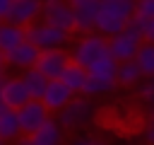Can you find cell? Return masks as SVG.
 <instances>
[{"instance_id":"1","label":"cell","mask_w":154,"mask_h":145,"mask_svg":"<svg viewBox=\"0 0 154 145\" xmlns=\"http://www.w3.org/2000/svg\"><path fill=\"white\" fill-rule=\"evenodd\" d=\"M132 14H135V2L132 0H103V2H99V10H96L94 31L103 39H111V36L120 34L128 27Z\"/></svg>"},{"instance_id":"2","label":"cell","mask_w":154,"mask_h":145,"mask_svg":"<svg viewBox=\"0 0 154 145\" xmlns=\"http://www.w3.org/2000/svg\"><path fill=\"white\" fill-rule=\"evenodd\" d=\"M70 36L67 31H60L55 27H48L43 22H34L31 27L24 29V41L31 44L38 53L41 51H65V46L70 44Z\"/></svg>"},{"instance_id":"3","label":"cell","mask_w":154,"mask_h":145,"mask_svg":"<svg viewBox=\"0 0 154 145\" xmlns=\"http://www.w3.org/2000/svg\"><path fill=\"white\" fill-rule=\"evenodd\" d=\"M106 41H108V56L116 63H128V60L135 58V53H137V48L142 44V29H140V24L135 19H130L128 27L120 34H116V36H111Z\"/></svg>"},{"instance_id":"4","label":"cell","mask_w":154,"mask_h":145,"mask_svg":"<svg viewBox=\"0 0 154 145\" xmlns=\"http://www.w3.org/2000/svg\"><path fill=\"white\" fill-rule=\"evenodd\" d=\"M67 56H70V63H75V65H79V68L87 70L91 63H96V60H101V58L108 56V41L103 36H99L96 31L94 34H87V36H82L70 48Z\"/></svg>"},{"instance_id":"5","label":"cell","mask_w":154,"mask_h":145,"mask_svg":"<svg viewBox=\"0 0 154 145\" xmlns=\"http://www.w3.org/2000/svg\"><path fill=\"white\" fill-rule=\"evenodd\" d=\"M55 121L63 130H79L94 121V104L87 97H72V102L58 111Z\"/></svg>"},{"instance_id":"6","label":"cell","mask_w":154,"mask_h":145,"mask_svg":"<svg viewBox=\"0 0 154 145\" xmlns=\"http://www.w3.org/2000/svg\"><path fill=\"white\" fill-rule=\"evenodd\" d=\"M14 116H17V123H19V133L24 135V138H29V135H34L48 118H51V114L46 111V106L41 104V102H26L24 106H19L17 111H14Z\"/></svg>"},{"instance_id":"7","label":"cell","mask_w":154,"mask_h":145,"mask_svg":"<svg viewBox=\"0 0 154 145\" xmlns=\"http://www.w3.org/2000/svg\"><path fill=\"white\" fill-rule=\"evenodd\" d=\"M70 10H72V31L82 34V36L94 34L99 2L96 0H75V2H70Z\"/></svg>"},{"instance_id":"8","label":"cell","mask_w":154,"mask_h":145,"mask_svg":"<svg viewBox=\"0 0 154 145\" xmlns=\"http://www.w3.org/2000/svg\"><path fill=\"white\" fill-rule=\"evenodd\" d=\"M41 22L48 24V27H55L60 31H72V10H70V2H63V0H48V2H41Z\"/></svg>"},{"instance_id":"9","label":"cell","mask_w":154,"mask_h":145,"mask_svg":"<svg viewBox=\"0 0 154 145\" xmlns=\"http://www.w3.org/2000/svg\"><path fill=\"white\" fill-rule=\"evenodd\" d=\"M67 65H70L67 51H41L38 58H36L34 70L41 77H46L48 82H53V80H60V75H63V70Z\"/></svg>"},{"instance_id":"10","label":"cell","mask_w":154,"mask_h":145,"mask_svg":"<svg viewBox=\"0 0 154 145\" xmlns=\"http://www.w3.org/2000/svg\"><path fill=\"white\" fill-rule=\"evenodd\" d=\"M41 14V2L38 0H10V12H7V24L26 29L31 27Z\"/></svg>"},{"instance_id":"11","label":"cell","mask_w":154,"mask_h":145,"mask_svg":"<svg viewBox=\"0 0 154 145\" xmlns=\"http://www.w3.org/2000/svg\"><path fill=\"white\" fill-rule=\"evenodd\" d=\"M0 97H2V106L10 109V111H17L26 102H31L24 85H22V80L19 77H7V75L0 77Z\"/></svg>"},{"instance_id":"12","label":"cell","mask_w":154,"mask_h":145,"mask_svg":"<svg viewBox=\"0 0 154 145\" xmlns=\"http://www.w3.org/2000/svg\"><path fill=\"white\" fill-rule=\"evenodd\" d=\"M72 92L60 82V80H53V82H48L46 85V89H43V97H41V104L46 106V111L48 114H58L60 109H65L70 102H72Z\"/></svg>"},{"instance_id":"13","label":"cell","mask_w":154,"mask_h":145,"mask_svg":"<svg viewBox=\"0 0 154 145\" xmlns=\"http://www.w3.org/2000/svg\"><path fill=\"white\" fill-rule=\"evenodd\" d=\"M36 58H38V51H36L31 44L22 41L19 46H14L12 51L5 53V65L24 72V70H31V68L36 65Z\"/></svg>"},{"instance_id":"14","label":"cell","mask_w":154,"mask_h":145,"mask_svg":"<svg viewBox=\"0 0 154 145\" xmlns=\"http://www.w3.org/2000/svg\"><path fill=\"white\" fill-rule=\"evenodd\" d=\"M31 145H65V130L58 126V121L51 116L34 135H29Z\"/></svg>"},{"instance_id":"15","label":"cell","mask_w":154,"mask_h":145,"mask_svg":"<svg viewBox=\"0 0 154 145\" xmlns=\"http://www.w3.org/2000/svg\"><path fill=\"white\" fill-rule=\"evenodd\" d=\"M132 63L137 65V70L142 72V77H154V44H147V41H142L140 44V48H137V53H135V58H132Z\"/></svg>"},{"instance_id":"16","label":"cell","mask_w":154,"mask_h":145,"mask_svg":"<svg viewBox=\"0 0 154 145\" xmlns=\"http://www.w3.org/2000/svg\"><path fill=\"white\" fill-rule=\"evenodd\" d=\"M116 68H118V63L111 56H106V58L91 63L87 68V75L94 77V80H101V82H116Z\"/></svg>"},{"instance_id":"17","label":"cell","mask_w":154,"mask_h":145,"mask_svg":"<svg viewBox=\"0 0 154 145\" xmlns=\"http://www.w3.org/2000/svg\"><path fill=\"white\" fill-rule=\"evenodd\" d=\"M60 82H63L72 94H82V87H84V82H87V70L79 68V65H75V63H70V65L63 70Z\"/></svg>"},{"instance_id":"18","label":"cell","mask_w":154,"mask_h":145,"mask_svg":"<svg viewBox=\"0 0 154 145\" xmlns=\"http://www.w3.org/2000/svg\"><path fill=\"white\" fill-rule=\"evenodd\" d=\"M19 80H22V85H24V89H26L29 99L41 102V97H43V89H46L48 80H46V77H41V75H38L34 68H31V70H24Z\"/></svg>"},{"instance_id":"19","label":"cell","mask_w":154,"mask_h":145,"mask_svg":"<svg viewBox=\"0 0 154 145\" xmlns=\"http://www.w3.org/2000/svg\"><path fill=\"white\" fill-rule=\"evenodd\" d=\"M24 41V29L12 27L7 22H0V53L5 56L7 51H12L14 46H19Z\"/></svg>"},{"instance_id":"20","label":"cell","mask_w":154,"mask_h":145,"mask_svg":"<svg viewBox=\"0 0 154 145\" xmlns=\"http://www.w3.org/2000/svg\"><path fill=\"white\" fill-rule=\"evenodd\" d=\"M17 138H22V133H19V123H17L14 111L2 109V111H0V140L14 143Z\"/></svg>"},{"instance_id":"21","label":"cell","mask_w":154,"mask_h":145,"mask_svg":"<svg viewBox=\"0 0 154 145\" xmlns=\"http://www.w3.org/2000/svg\"><path fill=\"white\" fill-rule=\"evenodd\" d=\"M142 80H144V77H142V72L137 70V65H135L132 60L118 63V68H116V82H118V85L132 87V85H140Z\"/></svg>"},{"instance_id":"22","label":"cell","mask_w":154,"mask_h":145,"mask_svg":"<svg viewBox=\"0 0 154 145\" xmlns=\"http://www.w3.org/2000/svg\"><path fill=\"white\" fill-rule=\"evenodd\" d=\"M113 87H116V82H101V80H94V77L87 75V82H84V87H82V94L89 99V97H96V94H106V92H111Z\"/></svg>"},{"instance_id":"23","label":"cell","mask_w":154,"mask_h":145,"mask_svg":"<svg viewBox=\"0 0 154 145\" xmlns=\"http://www.w3.org/2000/svg\"><path fill=\"white\" fill-rule=\"evenodd\" d=\"M132 19H135L137 24L154 19V0H140V2H135V14H132Z\"/></svg>"},{"instance_id":"24","label":"cell","mask_w":154,"mask_h":145,"mask_svg":"<svg viewBox=\"0 0 154 145\" xmlns=\"http://www.w3.org/2000/svg\"><path fill=\"white\" fill-rule=\"evenodd\" d=\"M137 87H140V97H142V102H147L149 109H154V77L140 82Z\"/></svg>"},{"instance_id":"25","label":"cell","mask_w":154,"mask_h":145,"mask_svg":"<svg viewBox=\"0 0 154 145\" xmlns=\"http://www.w3.org/2000/svg\"><path fill=\"white\" fill-rule=\"evenodd\" d=\"M142 138H144L149 145H154V109H149V116H147V123H144V133H142Z\"/></svg>"},{"instance_id":"26","label":"cell","mask_w":154,"mask_h":145,"mask_svg":"<svg viewBox=\"0 0 154 145\" xmlns=\"http://www.w3.org/2000/svg\"><path fill=\"white\" fill-rule=\"evenodd\" d=\"M140 29H142V41H147V44H154V19H149V22H142V24H140Z\"/></svg>"},{"instance_id":"27","label":"cell","mask_w":154,"mask_h":145,"mask_svg":"<svg viewBox=\"0 0 154 145\" xmlns=\"http://www.w3.org/2000/svg\"><path fill=\"white\" fill-rule=\"evenodd\" d=\"M67 145H106L101 138H94V135H82V138H75L70 140Z\"/></svg>"},{"instance_id":"28","label":"cell","mask_w":154,"mask_h":145,"mask_svg":"<svg viewBox=\"0 0 154 145\" xmlns=\"http://www.w3.org/2000/svg\"><path fill=\"white\" fill-rule=\"evenodd\" d=\"M7 12H10V0H0V22L7 19Z\"/></svg>"},{"instance_id":"29","label":"cell","mask_w":154,"mask_h":145,"mask_svg":"<svg viewBox=\"0 0 154 145\" xmlns=\"http://www.w3.org/2000/svg\"><path fill=\"white\" fill-rule=\"evenodd\" d=\"M5 70H7V65H5V56L0 53V77H5Z\"/></svg>"},{"instance_id":"30","label":"cell","mask_w":154,"mask_h":145,"mask_svg":"<svg viewBox=\"0 0 154 145\" xmlns=\"http://www.w3.org/2000/svg\"><path fill=\"white\" fill-rule=\"evenodd\" d=\"M12 145H31V143H29V138H24V135H22V138H17Z\"/></svg>"},{"instance_id":"31","label":"cell","mask_w":154,"mask_h":145,"mask_svg":"<svg viewBox=\"0 0 154 145\" xmlns=\"http://www.w3.org/2000/svg\"><path fill=\"white\" fill-rule=\"evenodd\" d=\"M0 145H12V143H5V140H0Z\"/></svg>"},{"instance_id":"32","label":"cell","mask_w":154,"mask_h":145,"mask_svg":"<svg viewBox=\"0 0 154 145\" xmlns=\"http://www.w3.org/2000/svg\"><path fill=\"white\" fill-rule=\"evenodd\" d=\"M2 109H5V106H2V97H0V111H2Z\"/></svg>"}]
</instances>
